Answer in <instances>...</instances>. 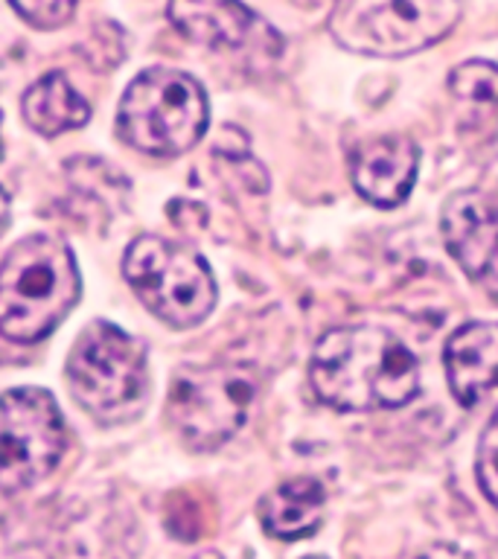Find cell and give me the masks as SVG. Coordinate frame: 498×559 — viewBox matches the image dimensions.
<instances>
[{
	"label": "cell",
	"mask_w": 498,
	"mask_h": 559,
	"mask_svg": "<svg viewBox=\"0 0 498 559\" xmlns=\"http://www.w3.org/2000/svg\"><path fill=\"white\" fill-rule=\"evenodd\" d=\"M315 396L335 411H391L419 391V365L393 332L358 323L327 332L309 358Z\"/></svg>",
	"instance_id": "6da1fadb"
},
{
	"label": "cell",
	"mask_w": 498,
	"mask_h": 559,
	"mask_svg": "<svg viewBox=\"0 0 498 559\" xmlns=\"http://www.w3.org/2000/svg\"><path fill=\"white\" fill-rule=\"evenodd\" d=\"M79 300V269L68 242L29 236L0 262V335L17 344L47 338Z\"/></svg>",
	"instance_id": "7a4b0ae2"
},
{
	"label": "cell",
	"mask_w": 498,
	"mask_h": 559,
	"mask_svg": "<svg viewBox=\"0 0 498 559\" xmlns=\"http://www.w3.org/2000/svg\"><path fill=\"white\" fill-rule=\"evenodd\" d=\"M208 120V96L195 79L181 70L152 68L122 96L117 134L146 155L173 157L204 138Z\"/></svg>",
	"instance_id": "3957f363"
},
{
	"label": "cell",
	"mask_w": 498,
	"mask_h": 559,
	"mask_svg": "<svg viewBox=\"0 0 498 559\" xmlns=\"http://www.w3.org/2000/svg\"><path fill=\"white\" fill-rule=\"evenodd\" d=\"M463 15L454 0H347L332 9V38L349 52L400 59L437 44Z\"/></svg>",
	"instance_id": "277c9868"
},
{
	"label": "cell",
	"mask_w": 498,
	"mask_h": 559,
	"mask_svg": "<svg viewBox=\"0 0 498 559\" xmlns=\"http://www.w3.org/2000/svg\"><path fill=\"white\" fill-rule=\"evenodd\" d=\"M68 382L79 405L94 417L129 419L146 402V349L114 323H91L73 344Z\"/></svg>",
	"instance_id": "5b68a950"
},
{
	"label": "cell",
	"mask_w": 498,
	"mask_h": 559,
	"mask_svg": "<svg viewBox=\"0 0 498 559\" xmlns=\"http://www.w3.org/2000/svg\"><path fill=\"white\" fill-rule=\"evenodd\" d=\"M122 274L149 312L187 330L213 312L216 280L199 253L161 236H140L126 248Z\"/></svg>",
	"instance_id": "8992f818"
},
{
	"label": "cell",
	"mask_w": 498,
	"mask_h": 559,
	"mask_svg": "<svg viewBox=\"0 0 498 559\" xmlns=\"http://www.w3.org/2000/svg\"><path fill=\"white\" fill-rule=\"evenodd\" d=\"M257 396V376L245 365L181 367L169 384L166 417L183 443L208 452L245 426Z\"/></svg>",
	"instance_id": "52a82bcc"
},
{
	"label": "cell",
	"mask_w": 498,
	"mask_h": 559,
	"mask_svg": "<svg viewBox=\"0 0 498 559\" xmlns=\"http://www.w3.org/2000/svg\"><path fill=\"white\" fill-rule=\"evenodd\" d=\"M68 449V428L50 393L15 388L0 396V489L17 492L50 475Z\"/></svg>",
	"instance_id": "ba28073f"
},
{
	"label": "cell",
	"mask_w": 498,
	"mask_h": 559,
	"mask_svg": "<svg viewBox=\"0 0 498 559\" xmlns=\"http://www.w3.org/2000/svg\"><path fill=\"white\" fill-rule=\"evenodd\" d=\"M440 227L463 274L498 295V192H458L446 201Z\"/></svg>",
	"instance_id": "9c48e42d"
},
{
	"label": "cell",
	"mask_w": 498,
	"mask_h": 559,
	"mask_svg": "<svg viewBox=\"0 0 498 559\" xmlns=\"http://www.w3.org/2000/svg\"><path fill=\"white\" fill-rule=\"evenodd\" d=\"M446 379L463 408H478L498 396V323H463L446 341Z\"/></svg>",
	"instance_id": "30bf717a"
},
{
	"label": "cell",
	"mask_w": 498,
	"mask_h": 559,
	"mask_svg": "<svg viewBox=\"0 0 498 559\" xmlns=\"http://www.w3.org/2000/svg\"><path fill=\"white\" fill-rule=\"evenodd\" d=\"M353 183L376 207H396L417 181L419 148L414 140L391 134L361 143L353 155Z\"/></svg>",
	"instance_id": "8fae6325"
},
{
	"label": "cell",
	"mask_w": 498,
	"mask_h": 559,
	"mask_svg": "<svg viewBox=\"0 0 498 559\" xmlns=\"http://www.w3.org/2000/svg\"><path fill=\"white\" fill-rule=\"evenodd\" d=\"M327 513V489L315 478H292L274 487L260 501V522L274 539H304L312 536Z\"/></svg>",
	"instance_id": "7c38bea8"
},
{
	"label": "cell",
	"mask_w": 498,
	"mask_h": 559,
	"mask_svg": "<svg viewBox=\"0 0 498 559\" xmlns=\"http://www.w3.org/2000/svg\"><path fill=\"white\" fill-rule=\"evenodd\" d=\"M166 15L190 41L208 44L213 50H236L248 41L253 24H260L251 9L239 3H173Z\"/></svg>",
	"instance_id": "4fadbf2b"
},
{
	"label": "cell",
	"mask_w": 498,
	"mask_h": 559,
	"mask_svg": "<svg viewBox=\"0 0 498 559\" xmlns=\"http://www.w3.org/2000/svg\"><path fill=\"white\" fill-rule=\"evenodd\" d=\"M24 120L44 138H56L91 120V105L61 73H47L24 94Z\"/></svg>",
	"instance_id": "5bb4252c"
},
{
	"label": "cell",
	"mask_w": 498,
	"mask_h": 559,
	"mask_svg": "<svg viewBox=\"0 0 498 559\" xmlns=\"http://www.w3.org/2000/svg\"><path fill=\"white\" fill-rule=\"evenodd\" d=\"M449 87L470 103H498V64L487 59L463 61L449 73Z\"/></svg>",
	"instance_id": "9a60e30c"
},
{
	"label": "cell",
	"mask_w": 498,
	"mask_h": 559,
	"mask_svg": "<svg viewBox=\"0 0 498 559\" xmlns=\"http://www.w3.org/2000/svg\"><path fill=\"white\" fill-rule=\"evenodd\" d=\"M475 472H478V484L484 496L489 498V504L498 507V417L481 435Z\"/></svg>",
	"instance_id": "2e32d148"
},
{
	"label": "cell",
	"mask_w": 498,
	"mask_h": 559,
	"mask_svg": "<svg viewBox=\"0 0 498 559\" xmlns=\"http://www.w3.org/2000/svg\"><path fill=\"white\" fill-rule=\"evenodd\" d=\"M12 12L24 17L26 24H33L35 29H56L68 24L76 7L68 0H26V3H12Z\"/></svg>",
	"instance_id": "e0dca14e"
},
{
	"label": "cell",
	"mask_w": 498,
	"mask_h": 559,
	"mask_svg": "<svg viewBox=\"0 0 498 559\" xmlns=\"http://www.w3.org/2000/svg\"><path fill=\"white\" fill-rule=\"evenodd\" d=\"M419 559H472V557L470 554H463V550L452 548V545H435V548H428Z\"/></svg>",
	"instance_id": "ac0fdd59"
},
{
	"label": "cell",
	"mask_w": 498,
	"mask_h": 559,
	"mask_svg": "<svg viewBox=\"0 0 498 559\" xmlns=\"http://www.w3.org/2000/svg\"><path fill=\"white\" fill-rule=\"evenodd\" d=\"M9 222V199H7V192L0 190V230L7 227Z\"/></svg>",
	"instance_id": "d6986e66"
},
{
	"label": "cell",
	"mask_w": 498,
	"mask_h": 559,
	"mask_svg": "<svg viewBox=\"0 0 498 559\" xmlns=\"http://www.w3.org/2000/svg\"><path fill=\"white\" fill-rule=\"evenodd\" d=\"M192 559H222L218 554H199V557H192Z\"/></svg>",
	"instance_id": "ffe728a7"
},
{
	"label": "cell",
	"mask_w": 498,
	"mask_h": 559,
	"mask_svg": "<svg viewBox=\"0 0 498 559\" xmlns=\"http://www.w3.org/2000/svg\"><path fill=\"white\" fill-rule=\"evenodd\" d=\"M309 559H323V557H309Z\"/></svg>",
	"instance_id": "44dd1931"
},
{
	"label": "cell",
	"mask_w": 498,
	"mask_h": 559,
	"mask_svg": "<svg viewBox=\"0 0 498 559\" xmlns=\"http://www.w3.org/2000/svg\"><path fill=\"white\" fill-rule=\"evenodd\" d=\"M0 155H3V148H0Z\"/></svg>",
	"instance_id": "7402d4cb"
}]
</instances>
